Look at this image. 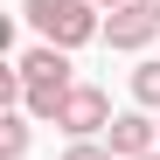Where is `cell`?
<instances>
[{"instance_id": "obj_4", "label": "cell", "mask_w": 160, "mask_h": 160, "mask_svg": "<svg viewBox=\"0 0 160 160\" xmlns=\"http://www.w3.org/2000/svg\"><path fill=\"white\" fill-rule=\"evenodd\" d=\"M14 70L28 77V91H70L77 84V77H70V49H49V42H35Z\"/></svg>"}, {"instance_id": "obj_9", "label": "cell", "mask_w": 160, "mask_h": 160, "mask_svg": "<svg viewBox=\"0 0 160 160\" xmlns=\"http://www.w3.org/2000/svg\"><path fill=\"white\" fill-rule=\"evenodd\" d=\"M63 160H118V153L104 146V139H70V146H63Z\"/></svg>"}, {"instance_id": "obj_3", "label": "cell", "mask_w": 160, "mask_h": 160, "mask_svg": "<svg viewBox=\"0 0 160 160\" xmlns=\"http://www.w3.org/2000/svg\"><path fill=\"white\" fill-rule=\"evenodd\" d=\"M153 35H160V7H153V0H125L118 14H104V49H125V56H139Z\"/></svg>"}, {"instance_id": "obj_7", "label": "cell", "mask_w": 160, "mask_h": 160, "mask_svg": "<svg viewBox=\"0 0 160 160\" xmlns=\"http://www.w3.org/2000/svg\"><path fill=\"white\" fill-rule=\"evenodd\" d=\"M132 104H139V112H160V63L132 70Z\"/></svg>"}, {"instance_id": "obj_10", "label": "cell", "mask_w": 160, "mask_h": 160, "mask_svg": "<svg viewBox=\"0 0 160 160\" xmlns=\"http://www.w3.org/2000/svg\"><path fill=\"white\" fill-rule=\"evenodd\" d=\"M91 7H98V14H118V7H125V0H91Z\"/></svg>"}, {"instance_id": "obj_2", "label": "cell", "mask_w": 160, "mask_h": 160, "mask_svg": "<svg viewBox=\"0 0 160 160\" xmlns=\"http://www.w3.org/2000/svg\"><path fill=\"white\" fill-rule=\"evenodd\" d=\"M112 98H104V84H77L63 98V112H56V132L63 139H98V132H112Z\"/></svg>"}, {"instance_id": "obj_5", "label": "cell", "mask_w": 160, "mask_h": 160, "mask_svg": "<svg viewBox=\"0 0 160 160\" xmlns=\"http://www.w3.org/2000/svg\"><path fill=\"white\" fill-rule=\"evenodd\" d=\"M153 139H160V125H153L146 112H118V118H112V132H104V146H112L118 160H146V153H160Z\"/></svg>"}, {"instance_id": "obj_1", "label": "cell", "mask_w": 160, "mask_h": 160, "mask_svg": "<svg viewBox=\"0 0 160 160\" xmlns=\"http://www.w3.org/2000/svg\"><path fill=\"white\" fill-rule=\"evenodd\" d=\"M28 28L49 42V49H84V42H104V21L91 0H21Z\"/></svg>"}, {"instance_id": "obj_6", "label": "cell", "mask_w": 160, "mask_h": 160, "mask_svg": "<svg viewBox=\"0 0 160 160\" xmlns=\"http://www.w3.org/2000/svg\"><path fill=\"white\" fill-rule=\"evenodd\" d=\"M28 139H35V118L28 112H7V118H0V160H21Z\"/></svg>"}, {"instance_id": "obj_12", "label": "cell", "mask_w": 160, "mask_h": 160, "mask_svg": "<svg viewBox=\"0 0 160 160\" xmlns=\"http://www.w3.org/2000/svg\"><path fill=\"white\" fill-rule=\"evenodd\" d=\"M153 7H160V0H153Z\"/></svg>"}, {"instance_id": "obj_11", "label": "cell", "mask_w": 160, "mask_h": 160, "mask_svg": "<svg viewBox=\"0 0 160 160\" xmlns=\"http://www.w3.org/2000/svg\"><path fill=\"white\" fill-rule=\"evenodd\" d=\"M146 160H160V153H146Z\"/></svg>"}, {"instance_id": "obj_8", "label": "cell", "mask_w": 160, "mask_h": 160, "mask_svg": "<svg viewBox=\"0 0 160 160\" xmlns=\"http://www.w3.org/2000/svg\"><path fill=\"white\" fill-rule=\"evenodd\" d=\"M77 91V84H70ZM70 91H28V98H21V112H28V118H42V125H56V112H63V98Z\"/></svg>"}]
</instances>
